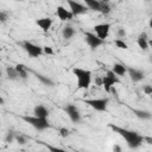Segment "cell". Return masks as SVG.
Listing matches in <instances>:
<instances>
[{
    "label": "cell",
    "instance_id": "8",
    "mask_svg": "<svg viewBox=\"0 0 152 152\" xmlns=\"http://www.w3.org/2000/svg\"><path fill=\"white\" fill-rule=\"evenodd\" d=\"M64 110H65V113L68 114L69 119H70L72 122H75V124H78V122L81 121V119H82V116H81V113H80L78 108H77L75 104H72V103H69V104H66V107L64 108Z\"/></svg>",
    "mask_w": 152,
    "mask_h": 152
},
{
    "label": "cell",
    "instance_id": "12",
    "mask_svg": "<svg viewBox=\"0 0 152 152\" xmlns=\"http://www.w3.org/2000/svg\"><path fill=\"white\" fill-rule=\"evenodd\" d=\"M36 24H37L44 32H48V31L51 28V26H52V24H53V20H52L51 18H49V17H45V18H39V19H37Z\"/></svg>",
    "mask_w": 152,
    "mask_h": 152
},
{
    "label": "cell",
    "instance_id": "13",
    "mask_svg": "<svg viewBox=\"0 0 152 152\" xmlns=\"http://www.w3.org/2000/svg\"><path fill=\"white\" fill-rule=\"evenodd\" d=\"M127 72L129 75V78L133 81V82H140L144 80L145 75L141 70H138V69H134V68H129L127 69Z\"/></svg>",
    "mask_w": 152,
    "mask_h": 152
},
{
    "label": "cell",
    "instance_id": "14",
    "mask_svg": "<svg viewBox=\"0 0 152 152\" xmlns=\"http://www.w3.org/2000/svg\"><path fill=\"white\" fill-rule=\"evenodd\" d=\"M137 44H138V46H139L141 50H144V51H146V50L150 49L148 39H147V33H146V32H142V33H140V34L138 36Z\"/></svg>",
    "mask_w": 152,
    "mask_h": 152
},
{
    "label": "cell",
    "instance_id": "21",
    "mask_svg": "<svg viewBox=\"0 0 152 152\" xmlns=\"http://www.w3.org/2000/svg\"><path fill=\"white\" fill-rule=\"evenodd\" d=\"M74 34H75V30L71 26H65L62 31V36L64 39H71L74 37Z\"/></svg>",
    "mask_w": 152,
    "mask_h": 152
},
{
    "label": "cell",
    "instance_id": "28",
    "mask_svg": "<svg viewBox=\"0 0 152 152\" xmlns=\"http://www.w3.org/2000/svg\"><path fill=\"white\" fill-rule=\"evenodd\" d=\"M142 91H144L145 95L151 96V95H152V86H150V84H145V86L142 87Z\"/></svg>",
    "mask_w": 152,
    "mask_h": 152
},
{
    "label": "cell",
    "instance_id": "32",
    "mask_svg": "<svg viewBox=\"0 0 152 152\" xmlns=\"http://www.w3.org/2000/svg\"><path fill=\"white\" fill-rule=\"evenodd\" d=\"M6 20H7V14L4 11H0V21L1 23H5Z\"/></svg>",
    "mask_w": 152,
    "mask_h": 152
},
{
    "label": "cell",
    "instance_id": "7",
    "mask_svg": "<svg viewBox=\"0 0 152 152\" xmlns=\"http://www.w3.org/2000/svg\"><path fill=\"white\" fill-rule=\"evenodd\" d=\"M110 28H112V24H109V23H102V24H97V25L94 26V32H95V34L101 40L104 42V39L108 38V36H109Z\"/></svg>",
    "mask_w": 152,
    "mask_h": 152
},
{
    "label": "cell",
    "instance_id": "24",
    "mask_svg": "<svg viewBox=\"0 0 152 152\" xmlns=\"http://www.w3.org/2000/svg\"><path fill=\"white\" fill-rule=\"evenodd\" d=\"M40 144H43L50 152H65L64 148H62V147H57V146H52V145H49V144H46V142H44V141H40Z\"/></svg>",
    "mask_w": 152,
    "mask_h": 152
},
{
    "label": "cell",
    "instance_id": "23",
    "mask_svg": "<svg viewBox=\"0 0 152 152\" xmlns=\"http://www.w3.org/2000/svg\"><path fill=\"white\" fill-rule=\"evenodd\" d=\"M110 11H112V8H110L109 4H108L107 1H101V5H100V12H101L102 14H109Z\"/></svg>",
    "mask_w": 152,
    "mask_h": 152
},
{
    "label": "cell",
    "instance_id": "5",
    "mask_svg": "<svg viewBox=\"0 0 152 152\" xmlns=\"http://www.w3.org/2000/svg\"><path fill=\"white\" fill-rule=\"evenodd\" d=\"M21 46H23V49L27 52V55H28L30 57H32V58L39 57V56H42V55L44 53L43 46H39V45H37V44H34V43H32V42H28V40L23 42V43H21Z\"/></svg>",
    "mask_w": 152,
    "mask_h": 152
},
{
    "label": "cell",
    "instance_id": "18",
    "mask_svg": "<svg viewBox=\"0 0 152 152\" xmlns=\"http://www.w3.org/2000/svg\"><path fill=\"white\" fill-rule=\"evenodd\" d=\"M100 5H101V1L86 0V6L88 7V10H91V11H95V12H100Z\"/></svg>",
    "mask_w": 152,
    "mask_h": 152
},
{
    "label": "cell",
    "instance_id": "38",
    "mask_svg": "<svg viewBox=\"0 0 152 152\" xmlns=\"http://www.w3.org/2000/svg\"><path fill=\"white\" fill-rule=\"evenodd\" d=\"M151 99H152V95H151Z\"/></svg>",
    "mask_w": 152,
    "mask_h": 152
},
{
    "label": "cell",
    "instance_id": "35",
    "mask_svg": "<svg viewBox=\"0 0 152 152\" xmlns=\"http://www.w3.org/2000/svg\"><path fill=\"white\" fill-rule=\"evenodd\" d=\"M113 151H114V152H121V147H120L119 145H114V146H113Z\"/></svg>",
    "mask_w": 152,
    "mask_h": 152
},
{
    "label": "cell",
    "instance_id": "37",
    "mask_svg": "<svg viewBox=\"0 0 152 152\" xmlns=\"http://www.w3.org/2000/svg\"><path fill=\"white\" fill-rule=\"evenodd\" d=\"M148 45H150V48L152 49V39H150V40H148Z\"/></svg>",
    "mask_w": 152,
    "mask_h": 152
},
{
    "label": "cell",
    "instance_id": "3",
    "mask_svg": "<svg viewBox=\"0 0 152 152\" xmlns=\"http://www.w3.org/2000/svg\"><path fill=\"white\" fill-rule=\"evenodd\" d=\"M20 118L26 124H28L30 126H32L37 131H44L46 128H50V124H49L48 119L38 118V116H34V115H23Z\"/></svg>",
    "mask_w": 152,
    "mask_h": 152
},
{
    "label": "cell",
    "instance_id": "34",
    "mask_svg": "<svg viewBox=\"0 0 152 152\" xmlns=\"http://www.w3.org/2000/svg\"><path fill=\"white\" fill-rule=\"evenodd\" d=\"M95 83H96L97 86H102V76H96Z\"/></svg>",
    "mask_w": 152,
    "mask_h": 152
},
{
    "label": "cell",
    "instance_id": "15",
    "mask_svg": "<svg viewBox=\"0 0 152 152\" xmlns=\"http://www.w3.org/2000/svg\"><path fill=\"white\" fill-rule=\"evenodd\" d=\"M33 114H34V116L48 119V116H49V109L45 106H43V104H37L33 108Z\"/></svg>",
    "mask_w": 152,
    "mask_h": 152
},
{
    "label": "cell",
    "instance_id": "20",
    "mask_svg": "<svg viewBox=\"0 0 152 152\" xmlns=\"http://www.w3.org/2000/svg\"><path fill=\"white\" fill-rule=\"evenodd\" d=\"M14 68H15V70L19 74V78H23V80L27 78V75H28L27 74V68L24 64H17Z\"/></svg>",
    "mask_w": 152,
    "mask_h": 152
},
{
    "label": "cell",
    "instance_id": "25",
    "mask_svg": "<svg viewBox=\"0 0 152 152\" xmlns=\"http://www.w3.org/2000/svg\"><path fill=\"white\" fill-rule=\"evenodd\" d=\"M114 44H115L116 48H119V49H124V50L128 49V45H127V43H126L124 39H119V38H116V39L114 40Z\"/></svg>",
    "mask_w": 152,
    "mask_h": 152
},
{
    "label": "cell",
    "instance_id": "22",
    "mask_svg": "<svg viewBox=\"0 0 152 152\" xmlns=\"http://www.w3.org/2000/svg\"><path fill=\"white\" fill-rule=\"evenodd\" d=\"M36 77H37V78H38L43 84H45V86L52 87V86L55 84L52 80H50L49 77H46V76H44V75H42V74H36Z\"/></svg>",
    "mask_w": 152,
    "mask_h": 152
},
{
    "label": "cell",
    "instance_id": "16",
    "mask_svg": "<svg viewBox=\"0 0 152 152\" xmlns=\"http://www.w3.org/2000/svg\"><path fill=\"white\" fill-rule=\"evenodd\" d=\"M112 71L119 77V76H124V75L127 74V68H126V65H124L121 63H114L113 68H112Z\"/></svg>",
    "mask_w": 152,
    "mask_h": 152
},
{
    "label": "cell",
    "instance_id": "27",
    "mask_svg": "<svg viewBox=\"0 0 152 152\" xmlns=\"http://www.w3.org/2000/svg\"><path fill=\"white\" fill-rule=\"evenodd\" d=\"M58 133H59V135H61V137H63V138H66V137H69V134H70V131H69L68 128H65V127H62V128H59Z\"/></svg>",
    "mask_w": 152,
    "mask_h": 152
},
{
    "label": "cell",
    "instance_id": "4",
    "mask_svg": "<svg viewBox=\"0 0 152 152\" xmlns=\"http://www.w3.org/2000/svg\"><path fill=\"white\" fill-rule=\"evenodd\" d=\"M119 82H120L119 77L112 70H107L106 75L102 76V87H103V89H104V91L107 94H109L112 88L114 87V84H116Z\"/></svg>",
    "mask_w": 152,
    "mask_h": 152
},
{
    "label": "cell",
    "instance_id": "19",
    "mask_svg": "<svg viewBox=\"0 0 152 152\" xmlns=\"http://www.w3.org/2000/svg\"><path fill=\"white\" fill-rule=\"evenodd\" d=\"M6 75L8 77V80H11V81H15L19 78V74L14 66H7L6 68Z\"/></svg>",
    "mask_w": 152,
    "mask_h": 152
},
{
    "label": "cell",
    "instance_id": "9",
    "mask_svg": "<svg viewBox=\"0 0 152 152\" xmlns=\"http://www.w3.org/2000/svg\"><path fill=\"white\" fill-rule=\"evenodd\" d=\"M68 5H69V10H70V12L72 13L74 17L84 14V13L88 11V7H87V6H84L83 4L77 2V1L69 0V1H68Z\"/></svg>",
    "mask_w": 152,
    "mask_h": 152
},
{
    "label": "cell",
    "instance_id": "10",
    "mask_svg": "<svg viewBox=\"0 0 152 152\" xmlns=\"http://www.w3.org/2000/svg\"><path fill=\"white\" fill-rule=\"evenodd\" d=\"M84 38H86L87 44H88L93 50L97 49L99 46H101V45L103 44V40H101V39H100L95 33H93V32H86V33H84Z\"/></svg>",
    "mask_w": 152,
    "mask_h": 152
},
{
    "label": "cell",
    "instance_id": "11",
    "mask_svg": "<svg viewBox=\"0 0 152 152\" xmlns=\"http://www.w3.org/2000/svg\"><path fill=\"white\" fill-rule=\"evenodd\" d=\"M56 14H57L58 19L62 20V21H69V20H71L74 18V15L70 12V10H66L64 6H58L57 10H56Z\"/></svg>",
    "mask_w": 152,
    "mask_h": 152
},
{
    "label": "cell",
    "instance_id": "6",
    "mask_svg": "<svg viewBox=\"0 0 152 152\" xmlns=\"http://www.w3.org/2000/svg\"><path fill=\"white\" fill-rule=\"evenodd\" d=\"M108 97H102V99H89V100H84V103L90 106L93 109H95L96 112H106L107 110V106H108Z\"/></svg>",
    "mask_w": 152,
    "mask_h": 152
},
{
    "label": "cell",
    "instance_id": "2",
    "mask_svg": "<svg viewBox=\"0 0 152 152\" xmlns=\"http://www.w3.org/2000/svg\"><path fill=\"white\" fill-rule=\"evenodd\" d=\"M72 74L76 78L77 89H88L90 87L93 80V72L90 70L76 66L72 69Z\"/></svg>",
    "mask_w": 152,
    "mask_h": 152
},
{
    "label": "cell",
    "instance_id": "31",
    "mask_svg": "<svg viewBox=\"0 0 152 152\" xmlns=\"http://www.w3.org/2000/svg\"><path fill=\"white\" fill-rule=\"evenodd\" d=\"M43 51H44V53H46V55H53V50H52V48H50V46H43Z\"/></svg>",
    "mask_w": 152,
    "mask_h": 152
},
{
    "label": "cell",
    "instance_id": "17",
    "mask_svg": "<svg viewBox=\"0 0 152 152\" xmlns=\"http://www.w3.org/2000/svg\"><path fill=\"white\" fill-rule=\"evenodd\" d=\"M134 115L139 119H142V120H148L152 118V114L148 112V110H144V109H132Z\"/></svg>",
    "mask_w": 152,
    "mask_h": 152
},
{
    "label": "cell",
    "instance_id": "36",
    "mask_svg": "<svg viewBox=\"0 0 152 152\" xmlns=\"http://www.w3.org/2000/svg\"><path fill=\"white\" fill-rule=\"evenodd\" d=\"M148 25H150V27H151V28H152V18H151V19H150V21H148Z\"/></svg>",
    "mask_w": 152,
    "mask_h": 152
},
{
    "label": "cell",
    "instance_id": "30",
    "mask_svg": "<svg viewBox=\"0 0 152 152\" xmlns=\"http://www.w3.org/2000/svg\"><path fill=\"white\" fill-rule=\"evenodd\" d=\"M125 36H126V31H125L122 27H120V28L118 30V38H119V39H124Z\"/></svg>",
    "mask_w": 152,
    "mask_h": 152
},
{
    "label": "cell",
    "instance_id": "1",
    "mask_svg": "<svg viewBox=\"0 0 152 152\" xmlns=\"http://www.w3.org/2000/svg\"><path fill=\"white\" fill-rule=\"evenodd\" d=\"M108 127L112 128L120 137H122L129 148H138V147L141 146V144L144 141L142 135H140L135 131H131V129H127V128H124V127H119V126H115L113 124H108Z\"/></svg>",
    "mask_w": 152,
    "mask_h": 152
},
{
    "label": "cell",
    "instance_id": "26",
    "mask_svg": "<svg viewBox=\"0 0 152 152\" xmlns=\"http://www.w3.org/2000/svg\"><path fill=\"white\" fill-rule=\"evenodd\" d=\"M15 141H17L19 145H25L26 141H27V139H26V137L23 135V134H17V135H15Z\"/></svg>",
    "mask_w": 152,
    "mask_h": 152
},
{
    "label": "cell",
    "instance_id": "29",
    "mask_svg": "<svg viewBox=\"0 0 152 152\" xmlns=\"http://www.w3.org/2000/svg\"><path fill=\"white\" fill-rule=\"evenodd\" d=\"M13 140H15V134L12 131H10L8 134H7V137H6V141L7 142H12Z\"/></svg>",
    "mask_w": 152,
    "mask_h": 152
},
{
    "label": "cell",
    "instance_id": "33",
    "mask_svg": "<svg viewBox=\"0 0 152 152\" xmlns=\"http://www.w3.org/2000/svg\"><path fill=\"white\" fill-rule=\"evenodd\" d=\"M142 140L148 144V145H152V137H147V135H142Z\"/></svg>",
    "mask_w": 152,
    "mask_h": 152
}]
</instances>
